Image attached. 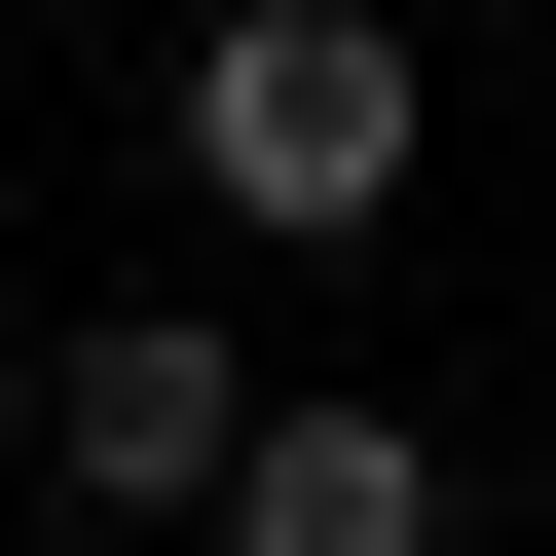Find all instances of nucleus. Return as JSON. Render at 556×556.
I'll return each instance as SVG.
<instances>
[{
  "mask_svg": "<svg viewBox=\"0 0 556 556\" xmlns=\"http://www.w3.org/2000/svg\"><path fill=\"white\" fill-rule=\"evenodd\" d=\"M186 186H223L260 260L408 223V0H223V38H186Z\"/></svg>",
  "mask_w": 556,
  "mask_h": 556,
  "instance_id": "f257e3e1",
  "label": "nucleus"
},
{
  "mask_svg": "<svg viewBox=\"0 0 556 556\" xmlns=\"http://www.w3.org/2000/svg\"><path fill=\"white\" fill-rule=\"evenodd\" d=\"M38 445H75V519H223V445H260V371H223V298H112V334L38 371Z\"/></svg>",
  "mask_w": 556,
  "mask_h": 556,
  "instance_id": "f03ea898",
  "label": "nucleus"
},
{
  "mask_svg": "<svg viewBox=\"0 0 556 556\" xmlns=\"http://www.w3.org/2000/svg\"><path fill=\"white\" fill-rule=\"evenodd\" d=\"M223 556H445V445L408 408H260L223 445Z\"/></svg>",
  "mask_w": 556,
  "mask_h": 556,
  "instance_id": "7ed1b4c3",
  "label": "nucleus"
}]
</instances>
